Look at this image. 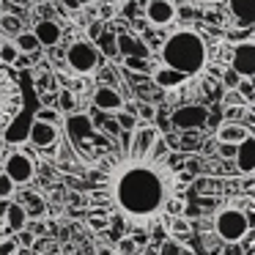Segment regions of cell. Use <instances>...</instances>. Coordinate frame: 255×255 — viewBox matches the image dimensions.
<instances>
[{"mask_svg":"<svg viewBox=\"0 0 255 255\" xmlns=\"http://www.w3.org/2000/svg\"><path fill=\"white\" fill-rule=\"evenodd\" d=\"M105 167L107 198L129 225H156L176 200L170 148L154 127H137L127 134V145L113 154Z\"/></svg>","mask_w":255,"mask_h":255,"instance_id":"obj_1","label":"cell"},{"mask_svg":"<svg viewBox=\"0 0 255 255\" xmlns=\"http://www.w3.org/2000/svg\"><path fill=\"white\" fill-rule=\"evenodd\" d=\"M206 55H209V50H206L203 36L192 28H181L173 36H167L159 50L162 66L173 69V72H181L184 77H192V74L203 72Z\"/></svg>","mask_w":255,"mask_h":255,"instance_id":"obj_2","label":"cell"},{"mask_svg":"<svg viewBox=\"0 0 255 255\" xmlns=\"http://www.w3.org/2000/svg\"><path fill=\"white\" fill-rule=\"evenodd\" d=\"M22 105H25V96H22V85H19L17 72L0 61V132L22 113Z\"/></svg>","mask_w":255,"mask_h":255,"instance_id":"obj_3","label":"cell"},{"mask_svg":"<svg viewBox=\"0 0 255 255\" xmlns=\"http://www.w3.org/2000/svg\"><path fill=\"white\" fill-rule=\"evenodd\" d=\"M250 228H253V220L239 206H225L214 214V233L222 244H242V239L250 233Z\"/></svg>","mask_w":255,"mask_h":255,"instance_id":"obj_4","label":"cell"},{"mask_svg":"<svg viewBox=\"0 0 255 255\" xmlns=\"http://www.w3.org/2000/svg\"><path fill=\"white\" fill-rule=\"evenodd\" d=\"M99 61H102L99 50H96L94 44H88V41H83V39L72 41L69 50H66V63H69V69L77 72V74H94L96 69H99Z\"/></svg>","mask_w":255,"mask_h":255,"instance_id":"obj_5","label":"cell"},{"mask_svg":"<svg viewBox=\"0 0 255 255\" xmlns=\"http://www.w3.org/2000/svg\"><path fill=\"white\" fill-rule=\"evenodd\" d=\"M3 173H6V176L14 181V187H25V184L33 181L36 165L30 162L28 154H22V151H14V154H8L6 159H3Z\"/></svg>","mask_w":255,"mask_h":255,"instance_id":"obj_6","label":"cell"},{"mask_svg":"<svg viewBox=\"0 0 255 255\" xmlns=\"http://www.w3.org/2000/svg\"><path fill=\"white\" fill-rule=\"evenodd\" d=\"M209 121V110L203 105H181L178 110H173L170 124L178 132H195Z\"/></svg>","mask_w":255,"mask_h":255,"instance_id":"obj_7","label":"cell"},{"mask_svg":"<svg viewBox=\"0 0 255 255\" xmlns=\"http://www.w3.org/2000/svg\"><path fill=\"white\" fill-rule=\"evenodd\" d=\"M231 69H233V72H236L242 80H253V77H255V44H253V39H250V41H242V44L233 47Z\"/></svg>","mask_w":255,"mask_h":255,"instance_id":"obj_8","label":"cell"},{"mask_svg":"<svg viewBox=\"0 0 255 255\" xmlns=\"http://www.w3.org/2000/svg\"><path fill=\"white\" fill-rule=\"evenodd\" d=\"M143 14H145V19H148L154 28H165V25L176 22L178 8H176V3H173V0H148Z\"/></svg>","mask_w":255,"mask_h":255,"instance_id":"obj_9","label":"cell"},{"mask_svg":"<svg viewBox=\"0 0 255 255\" xmlns=\"http://www.w3.org/2000/svg\"><path fill=\"white\" fill-rule=\"evenodd\" d=\"M91 102H94V107L102 113H121L124 110V96L118 94L113 85H99V88L94 91V96H91Z\"/></svg>","mask_w":255,"mask_h":255,"instance_id":"obj_10","label":"cell"},{"mask_svg":"<svg viewBox=\"0 0 255 255\" xmlns=\"http://www.w3.org/2000/svg\"><path fill=\"white\" fill-rule=\"evenodd\" d=\"M28 140L30 145H36V148H52V145L58 143V127H52V124H41V121H30V129H28Z\"/></svg>","mask_w":255,"mask_h":255,"instance_id":"obj_11","label":"cell"},{"mask_svg":"<svg viewBox=\"0 0 255 255\" xmlns=\"http://www.w3.org/2000/svg\"><path fill=\"white\" fill-rule=\"evenodd\" d=\"M236 170L242 173V176H253L255 173V134H250L247 140H242V143L236 145Z\"/></svg>","mask_w":255,"mask_h":255,"instance_id":"obj_12","label":"cell"},{"mask_svg":"<svg viewBox=\"0 0 255 255\" xmlns=\"http://www.w3.org/2000/svg\"><path fill=\"white\" fill-rule=\"evenodd\" d=\"M30 33L36 36L39 47H58V41L63 39V30H61V25H58L55 19H39Z\"/></svg>","mask_w":255,"mask_h":255,"instance_id":"obj_13","label":"cell"},{"mask_svg":"<svg viewBox=\"0 0 255 255\" xmlns=\"http://www.w3.org/2000/svg\"><path fill=\"white\" fill-rule=\"evenodd\" d=\"M228 11L239 28H253L255 25V0H228Z\"/></svg>","mask_w":255,"mask_h":255,"instance_id":"obj_14","label":"cell"},{"mask_svg":"<svg viewBox=\"0 0 255 255\" xmlns=\"http://www.w3.org/2000/svg\"><path fill=\"white\" fill-rule=\"evenodd\" d=\"M250 127H244L242 121H222L217 129V143H228V145H239L242 140L250 137Z\"/></svg>","mask_w":255,"mask_h":255,"instance_id":"obj_15","label":"cell"},{"mask_svg":"<svg viewBox=\"0 0 255 255\" xmlns=\"http://www.w3.org/2000/svg\"><path fill=\"white\" fill-rule=\"evenodd\" d=\"M116 52L121 58L127 55H134V58H148V47L140 44L137 39H134V33H129V30H121V33H116ZM151 61V58H148Z\"/></svg>","mask_w":255,"mask_h":255,"instance_id":"obj_16","label":"cell"},{"mask_svg":"<svg viewBox=\"0 0 255 255\" xmlns=\"http://www.w3.org/2000/svg\"><path fill=\"white\" fill-rule=\"evenodd\" d=\"M151 80H154V85L162 88V91H176V88H181L189 77H184L181 72H173V69H167V66H159Z\"/></svg>","mask_w":255,"mask_h":255,"instance_id":"obj_17","label":"cell"},{"mask_svg":"<svg viewBox=\"0 0 255 255\" xmlns=\"http://www.w3.org/2000/svg\"><path fill=\"white\" fill-rule=\"evenodd\" d=\"M28 220H30V217L25 214L22 203H8L6 217H3V225H6L8 231L19 233V231H25V228H28Z\"/></svg>","mask_w":255,"mask_h":255,"instance_id":"obj_18","label":"cell"},{"mask_svg":"<svg viewBox=\"0 0 255 255\" xmlns=\"http://www.w3.org/2000/svg\"><path fill=\"white\" fill-rule=\"evenodd\" d=\"M14 47H17V52L19 55H33V52H39L41 47H39V41H36V36L30 33V30H22L19 36H14V41H11Z\"/></svg>","mask_w":255,"mask_h":255,"instance_id":"obj_19","label":"cell"},{"mask_svg":"<svg viewBox=\"0 0 255 255\" xmlns=\"http://www.w3.org/2000/svg\"><path fill=\"white\" fill-rule=\"evenodd\" d=\"M116 124H118V129H121V132L132 134L134 129H137V116H134V113H129V110H124V113H118Z\"/></svg>","mask_w":255,"mask_h":255,"instance_id":"obj_20","label":"cell"},{"mask_svg":"<svg viewBox=\"0 0 255 255\" xmlns=\"http://www.w3.org/2000/svg\"><path fill=\"white\" fill-rule=\"evenodd\" d=\"M124 61V69H129V72H134V74H140V72H148V58H134V55H127V58H121Z\"/></svg>","mask_w":255,"mask_h":255,"instance_id":"obj_21","label":"cell"},{"mask_svg":"<svg viewBox=\"0 0 255 255\" xmlns=\"http://www.w3.org/2000/svg\"><path fill=\"white\" fill-rule=\"evenodd\" d=\"M17 58H19V52H17V47H14L11 41H0V61L6 63V66H14Z\"/></svg>","mask_w":255,"mask_h":255,"instance_id":"obj_22","label":"cell"},{"mask_svg":"<svg viewBox=\"0 0 255 255\" xmlns=\"http://www.w3.org/2000/svg\"><path fill=\"white\" fill-rule=\"evenodd\" d=\"M154 253L156 255H178V253H181V242H176V239L167 236V239H162V242H159V247H156Z\"/></svg>","mask_w":255,"mask_h":255,"instance_id":"obj_23","label":"cell"},{"mask_svg":"<svg viewBox=\"0 0 255 255\" xmlns=\"http://www.w3.org/2000/svg\"><path fill=\"white\" fill-rule=\"evenodd\" d=\"M55 107H61L63 113H74V107H77V102H74V94L69 88H63L61 94H58V102H55Z\"/></svg>","mask_w":255,"mask_h":255,"instance_id":"obj_24","label":"cell"},{"mask_svg":"<svg viewBox=\"0 0 255 255\" xmlns=\"http://www.w3.org/2000/svg\"><path fill=\"white\" fill-rule=\"evenodd\" d=\"M0 25H3V28H6L11 36H19V33H22V19L14 17V14H3V17H0Z\"/></svg>","mask_w":255,"mask_h":255,"instance_id":"obj_25","label":"cell"},{"mask_svg":"<svg viewBox=\"0 0 255 255\" xmlns=\"http://www.w3.org/2000/svg\"><path fill=\"white\" fill-rule=\"evenodd\" d=\"M14 192H17V187H14V181L6 176V173L0 170V200H11Z\"/></svg>","mask_w":255,"mask_h":255,"instance_id":"obj_26","label":"cell"},{"mask_svg":"<svg viewBox=\"0 0 255 255\" xmlns=\"http://www.w3.org/2000/svg\"><path fill=\"white\" fill-rule=\"evenodd\" d=\"M236 94L242 96L244 102H253L255 99V85H253V80H239V85H236Z\"/></svg>","mask_w":255,"mask_h":255,"instance_id":"obj_27","label":"cell"},{"mask_svg":"<svg viewBox=\"0 0 255 255\" xmlns=\"http://www.w3.org/2000/svg\"><path fill=\"white\" fill-rule=\"evenodd\" d=\"M28 200H30V206H22L25 214H28V217H41V214H44V200H41L39 195H30Z\"/></svg>","mask_w":255,"mask_h":255,"instance_id":"obj_28","label":"cell"},{"mask_svg":"<svg viewBox=\"0 0 255 255\" xmlns=\"http://www.w3.org/2000/svg\"><path fill=\"white\" fill-rule=\"evenodd\" d=\"M36 121L52 124V127H55V124H58V110H55V107H41V110L36 113Z\"/></svg>","mask_w":255,"mask_h":255,"instance_id":"obj_29","label":"cell"},{"mask_svg":"<svg viewBox=\"0 0 255 255\" xmlns=\"http://www.w3.org/2000/svg\"><path fill=\"white\" fill-rule=\"evenodd\" d=\"M0 255H19V244L14 236L8 239H0Z\"/></svg>","mask_w":255,"mask_h":255,"instance_id":"obj_30","label":"cell"},{"mask_svg":"<svg viewBox=\"0 0 255 255\" xmlns=\"http://www.w3.org/2000/svg\"><path fill=\"white\" fill-rule=\"evenodd\" d=\"M170 233H173L170 239H176V242H178L181 236H189V225L184 220H170Z\"/></svg>","mask_w":255,"mask_h":255,"instance_id":"obj_31","label":"cell"},{"mask_svg":"<svg viewBox=\"0 0 255 255\" xmlns=\"http://www.w3.org/2000/svg\"><path fill=\"white\" fill-rule=\"evenodd\" d=\"M99 44L105 47V52L110 58H116L118 52H116V33H105V36H99Z\"/></svg>","mask_w":255,"mask_h":255,"instance_id":"obj_32","label":"cell"},{"mask_svg":"<svg viewBox=\"0 0 255 255\" xmlns=\"http://www.w3.org/2000/svg\"><path fill=\"white\" fill-rule=\"evenodd\" d=\"M137 253V247H134V242L129 236H124V239H118V250H116V255H134Z\"/></svg>","mask_w":255,"mask_h":255,"instance_id":"obj_33","label":"cell"},{"mask_svg":"<svg viewBox=\"0 0 255 255\" xmlns=\"http://www.w3.org/2000/svg\"><path fill=\"white\" fill-rule=\"evenodd\" d=\"M239 80H242V77H239V74L233 72V69H228V72L222 74V83H225V88H228V91H236Z\"/></svg>","mask_w":255,"mask_h":255,"instance_id":"obj_34","label":"cell"},{"mask_svg":"<svg viewBox=\"0 0 255 255\" xmlns=\"http://www.w3.org/2000/svg\"><path fill=\"white\" fill-rule=\"evenodd\" d=\"M217 154L222 159H233L236 156V145H228V143H217Z\"/></svg>","mask_w":255,"mask_h":255,"instance_id":"obj_35","label":"cell"},{"mask_svg":"<svg viewBox=\"0 0 255 255\" xmlns=\"http://www.w3.org/2000/svg\"><path fill=\"white\" fill-rule=\"evenodd\" d=\"M225 105H228V107H244L247 102H244L242 96L236 94V91H228V94H225Z\"/></svg>","mask_w":255,"mask_h":255,"instance_id":"obj_36","label":"cell"},{"mask_svg":"<svg viewBox=\"0 0 255 255\" xmlns=\"http://www.w3.org/2000/svg\"><path fill=\"white\" fill-rule=\"evenodd\" d=\"M14 239H17V244H19V247H30V244H33V233H30L28 228H25V231H19Z\"/></svg>","mask_w":255,"mask_h":255,"instance_id":"obj_37","label":"cell"},{"mask_svg":"<svg viewBox=\"0 0 255 255\" xmlns=\"http://www.w3.org/2000/svg\"><path fill=\"white\" fill-rule=\"evenodd\" d=\"M134 242V247H148V242H151V236L145 231H137V233H132V236H129Z\"/></svg>","mask_w":255,"mask_h":255,"instance_id":"obj_38","label":"cell"},{"mask_svg":"<svg viewBox=\"0 0 255 255\" xmlns=\"http://www.w3.org/2000/svg\"><path fill=\"white\" fill-rule=\"evenodd\" d=\"M154 116H156V107L154 105H140V118H143L145 124L154 121Z\"/></svg>","mask_w":255,"mask_h":255,"instance_id":"obj_39","label":"cell"},{"mask_svg":"<svg viewBox=\"0 0 255 255\" xmlns=\"http://www.w3.org/2000/svg\"><path fill=\"white\" fill-rule=\"evenodd\" d=\"M225 255H244V244H225Z\"/></svg>","mask_w":255,"mask_h":255,"instance_id":"obj_40","label":"cell"},{"mask_svg":"<svg viewBox=\"0 0 255 255\" xmlns=\"http://www.w3.org/2000/svg\"><path fill=\"white\" fill-rule=\"evenodd\" d=\"M105 132L107 134H118V132H121V129H118V124H116V118H113V121H105Z\"/></svg>","mask_w":255,"mask_h":255,"instance_id":"obj_41","label":"cell"},{"mask_svg":"<svg viewBox=\"0 0 255 255\" xmlns=\"http://www.w3.org/2000/svg\"><path fill=\"white\" fill-rule=\"evenodd\" d=\"M8 203H11V200H0V220L6 217V209H8Z\"/></svg>","mask_w":255,"mask_h":255,"instance_id":"obj_42","label":"cell"},{"mask_svg":"<svg viewBox=\"0 0 255 255\" xmlns=\"http://www.w3.org/2000/svg\"><path fill=\"white\" fill-rule=\"evenodd\" d=\"M63 6H66V8H72V11H77V0H63Z\"/></svg>","mask_w":255,"mask_h":255,"instance_id":"obj_43","label":"cell"},{"mask_svg":"<svg viewBox=\"0 0 255 255\" xmlns=\"http://www.w3.org/2000/svg\"><path fill=\"white\" fill-rule=\"evenodd\" d=\"M91 228H105V220H99V217H94V220H91Z\"/></svg>","mask_w":255,"mask_h":255,"instance_id":"obj_44","label":"cell"},{"mask_svg":"<svg viewBox=\"0 0 255 255\" xmlns=\"http://www.w3.org/2000/svg\"><path fill=\"white\" fill-rule=\"evenodd\" d=\"M99 255H116V250H113V247H102Z\"/></svg>","mask_w":255,"mask_h":255,"instance_id":"obj_45","label":"cell"},{"mask_svg":"<svg viewBox=\"0 0 255 255\" xmlns=\"http://www.w3.org/2000/svg\"><path fill=\"white\" fill-rule=\"evenodd\" d=\"M94 3H99V0H77V6H94Z\"/></svg>","mask_w":255,"mask_h":255,"instance_id":"obj_46","label":"cell"},{"mask_svg":"<svg viewBox=\"0 0 255 255\" xmlns=\"http://www.w3.org/2000/svg\"><path fill=\"white\" fill-rule=\"evenodd\" d=\"M99 28H102V22H94V25H91V36H96V33H99Z\"/></svg>","mask_w":255,"mask_h":255,"instance_id":"obj_47","label":"cell"},{"mask_svg":"<svg viewBox=\"0 0 255 255\" xmlns=\"http://www.w3.org/2000/svg\"><path fill=\"white\" fill-rule=\"evenodd\" d=\"M11 6H28V0H8Z\"/></svg>","mask_w":255,"mask_h":255,"instance_id":"obj_48","label":"cell"},{"mask_svg":"<svg viewBox=\"0 0 255 255\" xmlns=\"http://www.w3.org/2000/svg\"><path fill=\"white\" fill-rule=\"evenodd\" d=\"M178 255H198V253H195V250H187V247H181V253H178Z\"/></svg>","mask_w":255,"mask_h":255,"instance_id":"obj_49","label":"cell"},{"mask_svg":"<svg viewBox=\"0 0 255 255\" xmlns=\"http://www.w3.org/2000/svg\"><path fill=\"white\" fill-rule=\"evenodd\" d=\"M3 145H6V140H3V132H0V151H3Z\"/></svg>","mask_w":255,"mask_h":255,"instance_id":"obj_50","label":"cell"},{"mask_svg":"<svg viewBox=\"0 0 255 255\" xmlns=\"http://www.w3.org/2000/svg\"><path fill=\"white\" fill-rule=\"evenodd\" d=\"M200 3H220V0H200Z\"/></svg>","mask_w":255,"mask_h":255,"instance_id":"obj_51","label":"cell"},{"mask_svg":"<svg viewBox=\"0 0 255 255\" xmlns=\"http://www.w3.org/2000/svg\"><path fill=\"white\" fill-rule=\"evenodd\" d=\"M145 255H156V253H145Z\"/></svg>","mask_w":255,"mask_h":255,"instance_id":"obj_52","label":"cell"},{"mask_svg":"<svg viewBox=\"0 0 255 255\" xmlns=\"http://www.w3.org/2000/svg\"><path fill=\"white\" fill-rule=\"evenodd\" d=\"M0 228H3V220H0Z\"/></svg>","mask_w":255,"mask_h":255,"instance_id":"obj_53","label":"cell"},{"mask_svg":"<svg viewBox=\"0 0 255 255\" xmlns=\"http://www.w3.org/2000/svg\"><path fill=\"white\" fill-rule=\"evenodd\" d=\"M127 3H134V0H127Z\"/></svg>","mask_w":255,"mask_h":255,"instance_id":"obj_54","label":"cell"},{"mask_svg":"<svg viewBox=\"0 0 255 255\" xmlns=\"http://www.w3.org/2000/svg\"><path fill=\"white\" fill-rule=\"evenodd\" d=\"M19 255H28V253H19Z\"/></svg>","mask_w":255,"mask_h":255,"instance_id":"obj_55","label":"cell"}]
</instances>
